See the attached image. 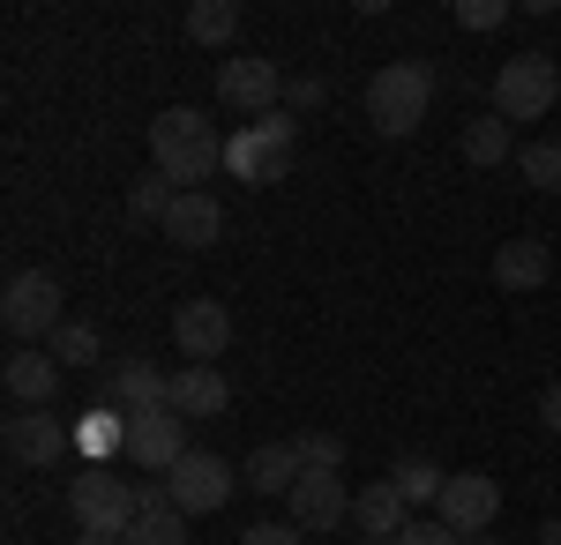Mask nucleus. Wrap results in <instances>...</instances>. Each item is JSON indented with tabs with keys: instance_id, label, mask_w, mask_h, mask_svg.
<instances>
[{
	"instance_id": "obj_9",
	"label": "nucleus",
	"mask_w": 561,
	"mask_h": 545,
	"mask_svg": "<svg viewBox=\"0 0 561 545\" xmlns=\"http://www.w3.org/2000/svg\"><path fill=\"white\" fill-rule=\"evenodd\" d=\"M8 456L23 471H53L60 456H76V419H60V411H8Z\"/></svg>"
},
{
	"instance_id": "obj_4",
	"label": "nucleus",
	"mask_w": 561,
	"mask_h": 545,
	"mask_svg": "<svg viewBox=\"0 0 561 545\" xmlns=\"http://www.w3.org/2000/svg\"><path fill=\"white\" fill-rule=\"evenodd\" d=\"M0 322L15 344H53V329L68 322V292L53 269H15L8 292H0Z\"/></svg>"
},
{
	"instance_id": "obj_30",
	"label": "nucleus",
	"mask_w": 561,
	"mask_h": 545,
	"mask_svg": "<svg viewBox=\"0 0 561 545\" xmlns=\"http://www.w3.org/2000/svg\"><path fill=\"white\" fill-rule=\"evenodd\" d=\"M397 545H465V538H457V531H449L442 515H412V523L397 531Z\"/></svg>"
},
{
	"instance_id": "obj_14",
	"label": "nucleus",
	"mask_w": 561,
	"mask_h": 545,
	"mask_svg": "<svg viewBox=\"0 0 561 545\" xmlns=\"http://www.w3.org/2000/svg\"><path fill=\"white\" fill-rule=\"evenodd\" d=\"M60 374H68V367H60L45 344H15V351H8V374H0V381H8L15 411H60V404H53V396H60Z\"/></svg>"
},
{
	"instance_id": "obj_19",
	"label": "nucleus",
	"mask_w": 561,
	"mask_h": 545,
	"mask_svg": "<svg viewBox=\"0 0 561 545\" xmlns=\"http://www.w3.org/2000/svg\"><path fill=\"white\" fill-rule=\"evenodd\" d=\"M165 240H173V247H187V254L217 247V240H225V210H217L210 195H180L173 210H165Z\"/></svg>"
},
{
	"instance_id": "obj_35",
	"label": "nucleus",
	"mask_w": 561,
	"mask_h": 545,
	"mask_svg": "<svg viewBox=\"0 0 561 545\" xmlns=\"http://www.w3.org/2000/svg\"><path fill=\"white\" fill-rule=\"evenodd\" d=\"M76 545H128V538H90V531H83V538H76Z\"/></svg>"
},
{
	"instance_id": "obj_21",
	"label": "nucleus",
	"mask_w": 561,
	"mask_h": 545,
	"mask_svg": "<svg viewBox=\"0 0 561 545\" xmlns=\"http://www.w3.org/2000/svg\"><path fill=\"white\" fill-rule=\"evenodd\" d=\"M128 456V411L121 404H98V411H83L76 419V456H90V471H105V456Z\"/></svg>"
},
{
	"instance_id": "obj_7",
	"label": "nucleus",
	"mask_w": 561,
	"mask_h": 545,
	"mask_svg": "<svg viewBox=\"0 0 561 545\" xmlns=\"http://www.w3.org/2000/svg\"><path fill=\"white\" fill-rule=\"evenodd\" d=\"M217 97H225L232 113H248V120H270V113H285V76H277L262 53H232V60L217 68Z\"/></svg>"
},
{
	"instance_id": "obj_26",
	"label": "nucleus",
	"mask_w": 561,
	"mask_h": 545,
	"mask_svg": "<svg viewBox=\"0 0 561 545\" xmlns=\"http://www.w3.org/2000/svg\"><path fill=\"white\" fill-rule=\"evenodd\" d=\"M173 202H180V187L165 179V172H142V179L128 187V217H135V224H165Z\"/></svg>"
},
{
	"instance_id": "obj_10",
	"label": "nucleus",
	"mask_w": 561,
	"mask_h": 545,
	"mask_svg": "<svg viewBox=\"0 0 561 545\" xmlns=\"http://www.w3.org/2000/svg\"><path fill=\"white\" fill-rule=\"evenodd\" d=\"M165 486H173L180 515H217V508L232 501V463L210 456V449H187V456L165 471Z\"/></svg>"
},
{
	"instance_id": "obj_3",
	"label": "nucleus",
	"mask_w": 561,
	"mask_h": 545,
	"mask_svg": "<svg viewBox=\"0 0 561 545\" xmlns=\"http://www.w3.org/2000/svg\"><path fill=\"white\" fill-rule=\"evenodd\" d=\"M293 158H300V127H293V113L248 120L232 142H225V172L248 179V187H277V179L293 172Z\"/></svg>"
},
{
	"instance_id": "obj_20",
	"label": "nucleus",
	"mask_w": 561,
	"mask_h": 545,
	"mask_svg": "<svg viewBox=\"0 0 561 545\" xmlns=\"http://www.w3.org/2000/svg\"><path fill=\"white\" fill-rule=\"evenodd\" d=\"M300 478H307L300 441H262L255 456H248V486H255V494H270V501H285Z\"/></svg>"
},
{
	"instance_id": "obj_13",
	"label": "nucleus",
	"mask_w": 561,
	"mask_h": 545,
	"mask_svg": "<svg viewBox=\"0 0 561 545\" xmlns=\"http://www.w3.org/2000/svg\"><path fill=\"white\" fill-rule=\"evenodd\" d=\"M173 344L187 351V367H217L225 344H232V314H225V299H180V306H173Z\"/></svg>"
},
{
	"instance_id": "obj_33",
	"label": "nucleus",
	"mask_w": 561,
	"mask_h": 545,
	"mask_svg": "<svg viewBox=\"0 0 561 545\" xmlns=\"http://www.w3.org/2000/svg\"><path fill=\"white\" fill-rule=\"evenodd\" d=\"M240 545H307V531H300V523H248Z\"/></svg>"
},
{
	"instance_id": "obj_8",
	"label": "nucleus",
	"mask_w": 561,
	"mask_h": 545,
	"mask_svg": "<svg viewBox=\"0 0 561 545\" xmlns=\"http://www.w3.org/2000/svg\"><path fill=\"white\" fill-rule=\"evenodd\" d=\"M434 515H442L457 538H486V531H494V515H502V486H494L486 471H449V486H442Z\"/></svg>"
},
{
	"instance_id": "obj_17",
	"label": "nucleus",
	"mask_w": 561,
	"mask_h": 545,
	"mask_svg": "<svg viewBox=\"0 0 561 545\" xmlns=\"http://www.w3.org/2000/svg\"><path fill=\"white\" fill-rule=\"evenodd\" d=\"M547 277H554L547 240H531V232H524V240H502V247H494V285H502V292H539Z\"/></svg>"
},
{
	"instance_id": "obj_2",
	"label": "nucleus",
	"mask_w": 561,
	"mask_h": 545,
	"mask_svg": "<svg viewBox=\"0 0 561 545\" xmlns=\"http://www.w3.org/2000/svg\"><path fill=\"white\" fill-rule=\"evenodd\" d=\"M427 105H434V68L427 60H389V68H375V83H367V127H375L382 142L420 135Z\"/></svg>"
},
{
	"instance_id": "obj_11",
	"label": "nucleus",
	"mask_w": 561,
	"mask_h": 545,
	"mask_svg": "<svg viewBox=\"0 0 561 545\" xmlns=\"http://www.w3.org/2000/svg\"><path fill=\"white\" fill-rule=\"evenodd\" d=\"M128 456L165 478V471L187 456V419H180L173 404H142V411H128Z\"/></svg>"
},
{
	"instance_id": "obj_34",
	"label": "nucleus",
	"mask_w": 561,
	"mask_h": 545,
	"mask_svg": "<svg viewBox=\"0 0 561 545\" xmlns=\"http://www.w3.org/2000/svg\"><path fill=\"white\" fill-rule=\"evenodd\" d=\"M539 426H547V433H561V381H547V389H539Z\"/></svg>"
},
{
	"instance_id": "obj_12",
	"label": "nucleus",
	"mask_w": 561,
	"mask_h": 545,
	"mask_svg": "<svg viewBox=\"0 0 561 545\" xmlns=\"http://www.w3.org/2000/svg\"><path fill=\"white\" fill-rule=\"evenodd\" d=\"M285 508H293V523H300L307 538H322V531H345V523H352L345 471H307L300 486L285 494Z\"/></svg>"
},
{
	"instance_id": "obj_31",
	"label": "nucleus",
	"mask_w": 561,
	"mask_h": 545,
	"mask_svg": "<svg viewBox=\"0 0 561 545\" xmlns=\"http://www.w3.org/2000/svg\"><path fill=\"white\" fill-rule=\"evenodd\" d=\"M322 105H330L322 76H293V83H285V113H322Z\"/></svg>"
},
{
	"instance_id": "obj_15",
	"label": "nucleus",
	"mask_w": 561,
	"mask_h": 545,
	"mask_svg": "<svg viewBox=\"0 0 561 545\" xmlns=\"http://www.w3.org/2000/svg\"><path fill=\"white\" fill-rule=\"evenodd\" d=\"M404 523H412V501H404L389 478H375V486H359V494H352V531H359L367 545H397Z\"/></svg>"
},
{
	"instance_id": "obj_25",
	"label": "nucleus",
	"mask_w": 561,
	"mask_h": 545,
	"mask_svg": "<svg viewBox=\"0 0 561 545\" xmlns=\"http://www.w3.org/2000/svg\"><path fill=\"white\" fill-rule=\"evenodd\" d=\"M187 38L225 53V45L240 38V8H232V0H195V8H187Z\"/></svg>"
},
{
	"instance_id": "obj_27",
	"label": "nucleus",
	"mask_w": 561,
	"mask_h": 545,
	"mask_svg": "<svg viewBox=\"0 0 561 545\" xmlns=\"http://www.w3.org/2000/svg\"><path fill=\"white\" fill-rule=\"evenodd\" d=\"M45 351H53L60 367H98V359H105V344H98V329H90V322H76V314H68V322L53 329V344H45Z\"/></svg>"
},
{
	"instance_id": "obj_5",
	"label": "nucleus",
	"mask_w": 561,
	"mask_h": 545,
	"mask_svg": "<svg viewBox=\"0 0 561 545\" xmlns=\"http://www.w3.org/2000/svg\"><path fill=\"white\" fill-rule=\"evenodd\" d=\"M561 97V68L547 60V53H517V60H502V76H494V113L510 127L524 120H547Z\"/></svg>"
},
{
	"instance_id": "obj_24",
	"label": "nucleus",
	"mask_w": 561,
	"mask_h": 545,
	"mask_svg": "<svg viewBox=\"0 0 561 545\" xmlns=\"http://www.w3.org/2000/svg\"><path fill=\"white\" fill-rule=\"evenodd\" d=\"M465 158H472V165H510V158H517V127L502 120V113L472 120L465 127Z\"/></svg>"
},
{
	"instance_id": "obj_29",
	"label": "nucleus",
	"mask_w": 561,
	"mask_h": 545,
	"mask_svg": "<svg viewBox=\"0 0 561 545\" xmlns=\"http://www.w3.org/2000/svg\"><path fill=\"white\" fill-rule=\"evenodd\" d=\"M300 456L307 471H345V441L337 433H300Z\"/></svg>"
},
{
	"instance_id": "obj_16",
	"label": "nucleus",
	"mask_w": 561,
	"mask_h": 545,
	"mask_svg": "<svg viewBox=\"0 0 561 545\" xmlns=\"http://www.w3.org/2000/svg\"><path fill=\"white\" fill-rule=\"evenodd\" d=\"M128 545H187V515H180V501H173L165 478L135 486V531H128Z\"/></svg>"
},
{
	"instance_id": "obj_28",
	"label": "nucleus",
	"mask_w": 561,
	"mask_h": 545,
	"mask_svg": "<svg viewBox=\"0 0 561 545\" xmlns=\"http://www.w3.org/2000/svg\"><path fill=\"white\" fill-rule=\"evenodd\" d=\"M517 165H524V187H539V195H561V142H524Z\"/></svg>"
},
{
	"instance_id": "obj_23",
	"label": "nucleus",
	"mask_w": 561,
	"mask_h": 545,
	"mask_svg": "<svg viewBox=\"0 0 561 545\" xmlns=\"http://www.w3.org/2000/svg\"><path fill=\"white\" fill-rule=\"evenodd\" d=\"M389 486H397L412 508H434V501H442V486H449V471H442L434 456H397V463H389Z\"/></svg>"
},
{
	"instance_id": "obj_18",
	"label": "nucleus",
	"mask_w": 561,
	"mask_h": 545,
	"mask_svg": "<svg viewBox=\"0 0 561 545\" xmlns=\"http://www.w3.org/2000/svg\"><path fill=\"white\" fill-rule=\"evenodd\" d=\"M165 404H173L180 419H217V411L232 404V389H225L217 367H180V374L165 381Z\"/></svg>"
},
{
	"instance_id": "obj_6",
	"label": "nucleus",
	"mask_w": 561,
	"mask_h": 545,
	"mask_svg": "<svg viewBox=\"0 0 561 545\" xmlns=\"http://www.w3.org/2000/svg\"><path fill=\"white\" fill-rule=\"evenodd\" d=\"M68 508H76V523H83L90 538H128L135 531V486L113 478V471H76Z\"/></svg>"
},
{
	"instance_id": "obj_36",
	"label": "nucleus",
	"mask_w": 561,
	"mask_h": 545,
	"mask_svg": "<svg viewBox=\"0 0 561 545\" xmlns=\"http://www.w3.org/2000/svg\"><path fill=\"white\" fill-rule=\"evenodd\" d=\"M465 545H502V538H494V531H486V538H465Z\"/></svg>"
},
{
	"instance_id": "obj_1",
	"label": "nucleus",
	"mask_w": 561,
	"mask_h": 545,
	"mask_svg": "<svg viewBox=\"0 0 561 545\" xmlns=\"http://www.w3.org/2000/svg\"><path fill=\"white\" fill-rule=\"evenodd\" d=\"M225 142L232 135H217V120L203 105H165L150 120V172H165L180 195H203L210 172H225Z\"/></svg>"
},
{
	"instance_id": "obj_22",
	"label": "nucleus",
	"mask_w": 561,
	"mask_h": 545,
	"mask_svg": "<svg viewBox=\"0 0 561 545\" xmlns=\"http://www.w3.org/2000/svg\"><path fill=\"white\" fill-rule=\"evenodd\" d=\"M165 381L150 359H121L113 374H105V404H121V411H142V404H165Z\"/></svg>"
},
{
	"instance_id": "obj_32",
	"label": "nucleus",
	"mask_w": 561,
	"mask_h": 545,
	"mask_svg": "<svg viewBox=\"0 0 561 545\" xmlns=\"http://www.w3.org/2000/svg\"><path fill=\"white\" fill-rule=\"evenodd\" d=\"M457 23H465V31H502V23H510V8H502V0H465V8H457Z\"/></svg>"
}]
</instances>
